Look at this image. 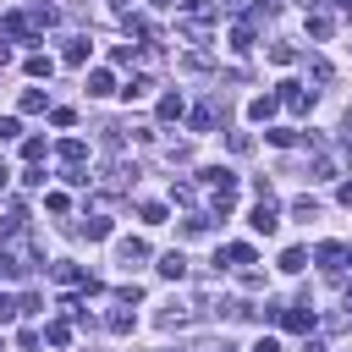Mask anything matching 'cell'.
Listing matches in <instances>:
<instances>
[{
  "label": "cell",
  "instance_id": "1",
  "mask_svg": "<svg viewBox=\"0 0 352 352\" xmlns=\"http://www.w3.org/2000/svg\"><path fill=\"white\" fill-rule=\"evenodd\" d=\"M248 226H253L258 236H275V231H280V209H275V198H253V209H248Z\"/></svg>",
  "mask_w": 352,
  "mask_h": 352
},
{
  "label": "cell",
  "instance_id": "2",
  "mask_svg": "<svg viewBox=\"0 0 352 352\" xmlns=\"http://www.w3.org/2000/svg\"><path fill=\"white\" fill-rule=\"evenodd\" d=\"M275 94H280V104H286L292 116H308V110H314V88H302V82H280Z\"/></svg>",
  "mask_w": 352,
  "mask_h": 352
},
{
  "label": "cell",
  "instance_id": "3",
  "mask_svg": "<svg viewBox=\"0 0 352 352\" xmlns=\"http://www.w3.org/2000/svg\"><path fill=\"white\" fill-rule=\"evenodd\" d=\"M143 258H148V242H138V236H121V242H116V264H121V270H138Z\"/></svg>",
  "mask_w": 352,
  "mask_h": 352
},
{
  "label": "cell",
  "instance_id": "4",
  "mask_svg": "<svg viewBox=\"0 0 352 352\" xmlns=\"http://www.w3.org/2000/svg\"><path fill=\"white\" fill-rule=\"evenodd\" d=\"M314 258H319V270H324V275H341V270H346V242H319V253H314Z\"/></svg>",
  "mask_w": 352,
  "mask_h": 352
},
{
  "label": "cell",
  "instance_id": "5",
  "mask_svg": "<svg viewBox=\"0 0 352 352\" xmlns=\"http://www.w3.org/2000/svg\"><path fill=\"white\" fill-rule=\"evenodd\" d=\"M275 324H280V330H314V302H292V308H280Z\"/></svg>",
  "mask_w": 352,
  "mask_h": 352
},
{
  "label": "cell",
  "instance_id": "6",
  "mask_svg": "<svg viewBox=\"0 0 352 352\" xmlns=\"http://www.w3.org/2000/svg\"><path fill=\"white\" fill-rule=\"evenodd\" d=\"M0 33H6V38H22V44H33V38H38V33H33V22H28L22 11H6V16H0Z\"/></svg>",
  "mask_w": 352,
  "mask_h": 352
},
{
  "label": "cell",
  "instance_id": "7",
  "mask_svg": "<svg viewBox=\"0 0 352 352\" xmlns=\"http://www.w3.org/2000/svg\"><path fill=\"white\" fill-rule=\"evenodd\" d=\"M198 182H204V187H214V192H236V170H226V165H204V170H198Z\"/></svg>",
  "mask_w": 352,
  "mask_h": 352
},
{
  "label": "cell",
  "instance_id": "8",
  "mask_svg": "<svg viewBox=\"0 0 352 352\" xmlns=\"http://www.w3.org/2000/svg\"><path fill=\"white\" fill-rule=\"evenodd\" d=\"M275 110H280V94H253L248 99V121H270Z\"/></svg>",
  "mask_w": 352,
  "mask_h": 352
},
{
  "label": "cell",
  "instance_id": "9",
  "mask_svg": "<svg viewBox=\"0 0 352 352\" xmlns=\"http://www.w3.org/2000/svg\"><path fill=\"white\" fill-rule=\"evenodd\" d=\"M88 55H94V44H88L82 33H77V38H66V50H60V60H66V66H88Z\"/></svg>",
  "mask_w": 352,
  "mask_h": 352
},
{
  "label": "cell",
  "instance_id": "10",
  "mask_svg": "<svg viewBox=\"0 0 352 352\" xmlns=\"http://www.w3.org/2000/svg\"><path fill=\"white\" fill-rule=\"evenodd\" d=\"M88 94H94V99L116 94V72H110V66H94V72H88Z\"/></svg>",
  "mask_w": 352,
  "mask_h": 352
},
{
  "label": "cell",
  "instance_id": "11",
  "mask_svg": "<svg viewBox=\"0 0 352 352\" xmlns=\"http://www.w3.org/2000/svg\"><path fill=\"white\" fill-rule=\"evenodd\" d=\"M154 116H160V121H182V116H187V99H182V94H160Z\"/></svg>",
  "mask_w": 352,
  "mask_h": 352
},
{
  "label": "cell",
  "instance_id": "12",
  "mask_svg": "<svg viewBox=\"0 0 352 352\" xmlns=\"http://www.w3.org/2000/svg\"><path fill=\"white\" fill-rule=\"evenodd\" d=\"M160 275H165V280H182V275H187V253H182V248L160 253Z\"/></svg>",
  "mask_w": 352,
  "mask_h": 352
},
{
  "label": "cell",
  "instance_id": "13",
  "mask_svg": "<svg viewBox=\"0 0 352 352\" xmlns=\"http://www.w3.org/2000/svg\"><path fill=\"white\" fill-rule=\"evenodd\" d=\"M148 88H154V77H148V72H138V77H126L116 94H121V99H148Z\"/></svg>",
  "mask_w": 352,
  "mask_h": 352
},
{
  "label": "cell",
  "instance_id": "14",
  "mask_svg": "<svg viewBox=\"0 0 352 352\" xmlns=\"http://www.w3.org/2000/svg\"><path fill=\"white\" fill-rule=\"evenodd\" d=\"M214 116H220V99H209V104H198V110L187 116V126H192V132H209V126H214Z\"/></svg>",
  "mask_w": 352,
  "mask_h": 352
},
{
  "label": "cell",
  "instance_id": "15",
  "mask_svg": "<svg viewBox=\"0 0 352 352\" xmlns=\"http://www.w3.org/2000/svg\"><path fill=\"white\" fill-rule=\"evenodd\" d=\"M336 33V16L330 11H308V38H330Z\"/></svg>",
  "mask_w": 352,
  "mask_h": 352
},
{
  "label": "cell",
  "instance_id": "16",
  "mask_svg": "<svg viewBox=\"0 0 352 352\" xmlns=\"http://www.w3.org/2000/svg\"><path fill=\"white\" fill-rule=\"evenodd\" d=\"M55 154H60V160H66V170H72V165H82V160H88V143H82V138H66Z\"/></svg>",
  "mask_w": 352,
  "mask_h": 352
},
{
  "label": "cell",
  "instance_id": "17",
  "mask_svg": "<svg viewBox=\"0 0 352 352\" xmlns=\"http://www.w3.org/2000/svg\"><path fill=\"white\" fill-rule=\"evenodd\" d=\"M38 110H50V94L44 88H22V116H38Z\"/></svg>",
  "mask_w": 352,
  "mask_h": 352
},
{
  "label": "cell",
  "instance_id": "18",
  "mask_svg": "<svg viewBox=\"0 0 352 352\" xmlns=\"http://www.w3.org/2000/svg\"><path fill=\"white\" fill-rule=\"evenodd\" d=\"M314 182H336V154H330V148L314 154Z\"/></svg>",
  "mask_w": 352,
  "mask_h": 352
},
{
  "label": "cell",
  "instance_id": "19",
  "mask_svg": "<svg viewBox=\"0 0 352 352\" xmlns=\"http://www.w3.org/2000/svg\"><path fill=\"white\" fill-rule=\"evenodd\" d=\"M77 231H82L88 242H104V236H110V220H104V214H88V220H82Z\"/></svg>",
  "mask_w": 352,
  "mask_h": 352
},
{
  "label": "cell",
  "instance_id": "20",
  "mask_svg": "<svg viewBox=\"0 0 352 352\" xmlns=\"http://www.w3.org/2000/svg\"><path fill=\"white\" fill-rule=\"evenodd\" d=\"M220 258H226V264H253V248H248V242H231V248L214 253V264H220Z\"/></svg>",
  "mask_w": 352,
  "mask_h": 352
},
{
  "label": "cell",
  "instance_id": "21",
  "mask_svg": "<svg viewBox=\"0 0 352 352\" xmlns=\"http://www.w3.org/2000/svg\"><path fill=\"white\" fill-rule=\"evenodd\" d=\"M280 270H286V275L308 270V248H286V253H280Z\"/></svg>",
  "mask_w": 352,
  "mask_h": 352
},
{
  "label": "cell",
  "instance_id": "22",
  "mask_svg": "<svg viewBox=\"0 0 352 352\" xmlns=\"http://www.w3.org/2000/svg\"><path fill=\"white\" fill-rule=\"evenodd\" d=\"M38 336H44L50 346H66V341H72V324H66V319H55V324H44Z\"/></svg>",
  "mask_w": 352,
  "mask_h": 352
},
{
  "label": "cell",
  "instance_id": "23",
  "mask_svg": "<svg viewBox=\"0 0 352 352\" xmlns=\"http://www.w3.org/2000/svg\"><path fill=\"white\" fill-rule=\"evenodd\" d=\"M22 66H28V77H50V72H55V60H50V55H28Z\"/></svg>",
  "mask_w": 352,
  "mask_h": 352
},
{
  "label": "cell",
  "instance_id": "24",
  "mask_svg": "<svg viewBox=\"0 0 352 352\" xmlns=\"http://www.w3.org/2000/svg\"><path fill=\"white\" fill-rule=\"evenodd\" d=\"M292 214H297V220H319V204L302 192V198H292Z\"/></svg>",
  "mask_w": 352,
  "mask_h": 352
},
{
  "label": "cell",
  "instance_id": "25",
  "mask_svg": "<svg viewBox=\"0 0 352 352\" xmlns=\"http://www.w3.org/2000/svg\"><path fill=\"white\" fill-rule=\"evenodd\" d=\"M264 138H270V143H275V148H292V143H297V132H292V126H270V132H264Z\"/></svg>",
  "mask_w": 352,
  "mask_h": 352
},
{
  "label": "cell",
  "instance_id": "26",
  "mask_svg": "<svg viewBox=\"0 0 352 352\" xmlns=\"http://www.w3.org/2000/svg\"><path fill=\"white\" fill-rule=\"evenodd\" d=\"M22 160L38 165V160H44V138H22Z\"/></svg>",
  "mask_w": 352,
  "mask_h": 352
},
{
  "label": "cell",
  "instance_id": "27",
  "mask_svg": "<svg viewBox=\"0 0 352 352\" xmlns=\"http://www.w3.org/2000/svg\"><path fill=\"white\" fill-rule=\"evenodd\" d=\"M204 231H209V214H187L182 220V236H204Z\"/></svg>",
  "mask_w": 352,
  "mask_h": 352
},
{
  "label": "cell",
  "instance_id": "28",
  "mask_svg": "<svg viewBox=\"0 0 352 352\" xmlns=\"http://www.w3.org/2000/svg\"><path fill=\"white\" fill-rule=\"evenodd\" d=\"M55 280H60V286H77V280H82V270H77V264H66V258H60V264H55Z\"/></svg>",
  "mask_w": 352,
  "mask_h": 352
},
{
  "label": "cell",
  "instance_id": "29",
  "mask_svg": "<svg viewBox=\"0 0 352 352\" xmlns=\"http://www.w3.org/2000/svg\"><path fill=\"white\" fill-rule=\"evenodd\" d=\"M104 324H110V330H116V336H126V330H132V314H126V302H121V308H116V314H110V319H104Z\"/></svg>",
  "mask_w": 352,
  "mask_h": 352
},
{
  "label": "cell",
  "instance_id": "30",
  "mask_svg": "<svg viewBox=\"0 0 352 352\" xmlns=\"http://www.w3.org/2000/svg\"><path fill=\"white\" fill-rule=\"evenodd\" d=\"M270 60H275V66H292L297 50H292V44H270Z\"/></svg>",
  "mask_w": 352,
  "mask_h": 352
},
{
  "label": "cell",
  "instance_id": "31",
  "mask_svg": "<svg viewBox=\"0 0 352 352\" xmlns=\"http://www.w3.org/2000/svg\"><path fill=\"white\" fill-rule=\"evenodd\" d=\"M138 214H143V220H148V226H165V204H154V198H148V204H143V209H138Z\"/></svg>",
  "mask_w": 352,
  "mask_h": 352
},
{
  "label": "cell",
  "instance_id": "32",
  "mask_svg": "<svg viewBox=\"0 0 352 352\" xmlns=\"http://www.w3.org/2000/svg\"><path fill=\"white\" fill-rule=\"evenodd\" d=\"M110 55H116V66H132V60H138V44H116Z\"/></svg>",
  "mask_w": 352,
  "mask_h": 352
},
{
  "label": "cell",
  "instance_id": "33",
  "mask_svg": "<svg viewBox=\"0 0 352 352\" xmlns=\"http://www.w3.org/2000/svg\"><path fill=\"white\" fill-rule=\"evenodd\" d=\"M226 143H231V154H248V148H253V138H248V132H226Z\"/></svg>",
  "mask_w": 352,
  "mask_h": 352
},
{
  "label": "cell",
  "instance_id": "34",
  "mask_svg": "<svg viewBox=\"0 0 352 352\" xmlns=\"http://www.w3.org/2000/svg\"><path fill=\"white\" fill-rule=\"evenodd\" d=\"M16 132H22V121H16V116H0V143H11Z\"/></svg>",
  "mask_w": 352,
  "mask_h": 352
},
{
  "label": "cell",
  "instance_id": "35",
  "mask_svg": "<svg viewBox=\"0 0 352 352\" xmlns=\"http://www.w3.org/2000/svg\"><path fill=\"white\" fill-rule=\"evenodd\" d=\"M16 314H22V308H16V297H0V324H11Z\"/></svg>",
  "mask_w": 352,
  "mask_h": 352
},
{
  "label": "cell",
  "instance_id": "36",
  "mask_svg": "<svg viewBox=\"0 0 352 352\" xmlns=\"http://www.w3.org/2000/svg\"><path fill=\"white\" fill-rule=\"evenodd\" d=\"M336 204H341V209H352V182H341V187H336Z\"/></svg>",
  "mask_w": 352,
  "mask_h": 352
},
{
  "label": "cell",
  "instance_id": "37",
  "mask_svg": "<svg viewBox=\"0 0 352 352\" xmlns=\"http://www.w3.org/2000/svg\"><path fill=\"white\" fill-rule=\"evenodd\" d=\"M341 143H346V148H352V110H346V116H341Z\"/></svg>",
  "mask_w": 352,
  "mask_h": 352
},
{
  "label": "cell",
  "instance_id": "38",
  "mask_svg": "<svg viewBox=\"0 0 352 352\" xmlns=\"http://www.w3.org/2000/svg\"><path fill=\"white\" fill-rule=\"evenodd\" d=\"M253 352H280V341H275V336H264V341H258Z\"/></svg>",
  "mask_w": 352,
  "mask_h": 352
},
{
  "label": "cell",
  "instance_id": "39",
  "mask_svg": "<svg viewBox=\"0 0 352 352\" xmlns=\"http://www.w3.org/2000/svg\"><path fill=\"white\" fill-rule=\"evenodd\" d=\"M6 60H11V38H0V66H6Z\"/></svg>",
  "mask_w": 352,
  "mask_h": 352
},
{
  "label": "cell",
  "instance_id": "40",
  "mask_svg": "<svg viewBox=\"0 0 352 352\" xmlns=\"http://www.w3.org/2000/svg\"><path fill=\"white\" fill-rule=\"evenodd\" d=\"M336 11H346V16H352V0H336Z\"/></svg>",
  "mask_w": 352,
  "mask_h": 352
},
{
  "label": "cell",
  "instance_id": "41",
  "mask_svg": "<svg viewBox=\"0 0 352 352\" xmlns=\"http://www.w3.org/2000/svg\"><path fill=\"white\" fill-rule=\"evenodd\" d=\"M6 182H11V170H6V165H0V187H6Z\"/></svg>",
  "mask_w": 352,
  "mask_h": 352
},
{
  "label": "cell",
  "instance_id": "42",
  "mask_svg": "<svg viewBox=\"0 0 352 352\" xmlns=\"http://www.w3.org/2000/svg\"><path fill=\"white\" fill-rule=\"evenodd\" d=\"M148 6H170V0H148Z\"/></svg>",
  "mask_w": 352,
  "mask_h": 352
},
{
  "label": "cell",
  "instance_id": "43",
  "mask_svg": "<svg viewBox=\"0 0 352 352\" xmlns=\"http://www.w3.org/2000/svg\"><path fill=\"white\" fill-rule=\"evenodd\" d=\"M346 308H352V292H346Z\"/></svg>",
  "mask_w": 352,
  "mask_h": 352
},
{
  "label": "cell",
  "instance_id": "44",
  "mask_svg": "<svg viewBox=\"0 0 352 352\" xmlns=\"http://www.w3.org/2000/svg\"><path fill=\"white\" fill-rule=\"evenodd\" d=\"M220 352H236V346H220Z\"/></svg>",
  "mask_w": 352,
  "mask_h": 352
},
{
  "label": "cell",
  "instance_id": "45",
  "mask_svg": "<svg viewBox=\"0 0 352 352\" xmlns=\"http://www.w3.org/2000/svg\"><path fill=\"white\" fill-rule=\"evenodd\" d=\"M0 352H6V341H0Z\"/></svg>",
  "mask_w": 352,
  "mask_h": 352
}]
</instances>
